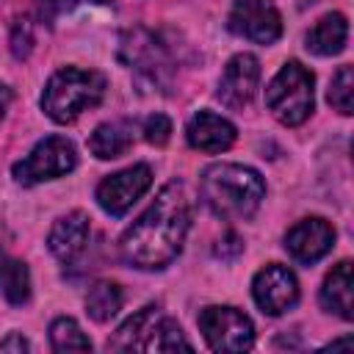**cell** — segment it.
<instances>
[{"mask_svg": "<svg viewBox=\"0 0 354 354\" xmlns=\"http://www.w3.org/2000/svg\"><path fill=\"white\" fill-rule=\"evenodd\" d=\"M191 227V202L180 183H169L158 191L152 205L133 221L122 241V260L133 268L155 271L166 268L183 249V241Z\"/></svg>", "mask_w": 354, "mask_h": 354, "instance_id": "cell-1", "label": "cell"}, {"mask_svg": "<svg viewBox=\"0 0 354 354\" xmlns=\"http://www.w3.org/2000/svg\"><path fill=\"white\" fill-rule=\"evenodd\" d=\"M199 191L205 205L227 221H241L254 216L266 196V183L260 171L241 163H213L202 171Z\"/></svg>", "mask_w": 354, "mask_h": 354, "instance_id": "cell-2", "label": "cell"}, {"mask_svg": "<svg viewBox=\"0 0 354 354\" xmlns=\"http://www.w3.org/2000/svg\"><path fill=\"white\" fill-rule=\"evenodd\" d=\"M102 94H105V77L100 72L64 66L47 80V86L41 91V111L53 122L69 124L83 111L100 105Z\"/></svg>", "mask_w": 354, "mask_h": 354, "instance_id": "cell-3", "label": "cell"}, {"mask_svg": "<svg viewBox=\"0 0 354 354\" xmlns=\"http://www.w3.org/2000/svg\"><path fill=\"white\" fill-rule=\"evenodd\" d=\"M313 72L299 61H288L266 88V105L285 127L301 124L313 113Z\"/></svg>", "mask_w": 354, "mask_h": 354, "instance_id": "cell-4", "label": "cell"}, {"mask_svg": "<svg viewBox=\"0 0 354 354\" xmlns=\"http://www.w3.org/2000/svg\"><path fill=\"white\" fill-rule=\"evenodd\" d=\"M75 166H77L75 144L64 136H47L22 160L14 163L11 174L19 185H36V183H44V180L64 177Z\"/></svg>", "mask_w": 354, "mask_h": 354, "instance_id": "cell-5", "label": "cell"}, {"mask_svg": "<svg viewBox=\"0 0 354 354\" xmlns=\"http://www.w3.org/2000/svg\"><path fill=\"white\" fill-rule=\"evenodd\" d=\"M196 324L213 351H246L254 343V326L249 315L235 307H205Z\"/></svg>", "mask_w": 354, "mask_h": 354, "instance_id": "cell-6", "label": "cell"}, {"mask_svg": "<svg viewBox=\"0 0 354 354\" xmlns=\"http://www.w3.org/2000/svg\"><path fill=\"white\" fill-rule=\"evenodd\" d=\"M152 185V169L147 163H136L116 174H108L97 185V205L111 216H124Z\"/></svg>", "mask_w": 354, "mask_h": 354, "instance_id": "cell-7", "label": "cell"}, {"mask_svg": "<svg viewBox=\"0 0 354 354\" xmlns=\"http://www.w3.org/2000/svg\"><path fill=\"white\" fill-rule=\"evenodd\" d=\"M227 28L257 44H274L282 33V19L274 0H232Z\"/></svg>", "mask_w": 354, "mask_h": 354, "instance_id": "cell-8", "label": "cell"}, {"mask_svg": "<svg viewBox=\"0 0 354 354\" xmlns=\"http://www.w3.org/2000/svg\"><path fill=\"white\" fill-rule=\"evenodd\" d=\"M252 296H254V304L266 315H282L299 301V282L288 266L268 263L266 268L254 274Z\"/></svg>", "mask_w": 354, "mask_h": 354, "instance_id": "cell-9", "label": "cell"}, {"mask_svg": "<svg viewBox=\"0 0 354 354\" xmlns=\"http://www.w3.org/2000/svg\"><path fill=\"white\" fill-rule=\"evenodd\" d=\"M257 83H260V61L252 53H238L227 61L216 97L221 100V105L232 111H243L252 102Z\"/></svg>", "mask_w": 354, "mask_h": 354, "instance_id": "cell-10", "label": "cell"}, {"mask_svg": "<svg viewBox=\"0 0 354 354\" xmlns=\"http://www.w3.org/2000/svg\"><path fill=\"white\" fill-rule=\"evenodd\" d=\"M122 58L130 64V69L144 75L149 83H166V77L171 72V61H169L166 47L160 41H155V36L141 30V28L130 30L122 39Z\"/></svg>", "mask_w": 354, "mask_h": 354, "instance_id": "cell-11", "label": "cell"}, {"mask_svg": "<svg viewBox=\"0 0 354 354\" xmlns=\"http://www.w3.org/2000/svg\"><path fill=\"white\" fill-rule=\"evenodd\" d=\"M335 243V227L321 218V216H310L296 221L288 232H285V249L296 263H315L321 260Z\"/></svg>", "mask_w": 354, "mask_h": 354, "instance_id": "cell-12", "label": "cell"}, {"mask_svg": "<svg viewBox=\"0 0 354 354\" xmlns=\"http://www.w3.org/2000/svg\"><path fill=\"white\" fill-rule=\"evenodd\" d=\"M235 124L227 122L224 116L213 113V111H199L188 119V127H185V138L191 144V149H199V152H207V155H216V152H224L235 144Z\"/></svg>", "mask_w": 354, "mask_h": 354, "instance_id": "cell-13", "label": "cell"}, {"mask_svg": "<svg viewBox=\"0 0 354 354\" xmlns=\"http://www.w3.org/2000/svg\"><path fill=\"white\" fill-rule=\"evenodd\" d=\"M86 241H88V216L83 210H75V213L61 216L53 224L50 235H47V246H50V252L61 263H72L83 252Z\"/></svg>", "mask_w": 354, "mask_h": 354, "instance_id": "cell-14", "label": "cell"}, {"mask_svg": "<svg viewBox=\"0 0 354 354\" xmlns=\"http://www.w3.org/2000/svg\"><path fill=\"white\" fill-rule=\"evenodd\" d=\"M321 307L340 315L343 321L354 318V277H351V260H340L321 285Z\"/></svg>", "mask_w": 354, "mask_h": 354, "instance_id": "cell-15", "label": "cell"}, {"mask_svg": "<svg viewBox=\"0 0 354 354\" xmlns=\"http://www.w3.org/2000/svg\"><path fill=\"white\" fill-rule=\"evenodd\" d=\"M158 318H160L158 304L141 307L113 332V337H108V348L111 351H147V340H149Z\"/></svg>", "mask_w": 354, "mask_h": 354, "instance_id": "cell-16", "label": "cell"}, {"mask_svg": "<svg viewBox=\"0 0 354 354\" xmlns=\"http://www.w3.org/2000/svg\"><path fill=\"white\" fill-rule=\"evenodd\" d=\"M346 39H348V22L340 11L324 14L304 36L307 50L315 55H337L346 47Z\"/></svg>", "mask_w": 354, "mask_h": 354, "instance_id": "cell-17", "label": "cell"}, {"mask_svg": "<svg viewBox=\"0 0 354 354\" xmlns=\"http://www.w3.org/2000/svg\"><path fill=\"white\" fill-rule=\"evenodd\" d=\"M130 147H133V127L127 122H105L88 138V149L100 160L122 158Z\"/></svg>", "mask_w": 354, "mask_h": 354, "instance_id": "cell-18", "label": "cell"}, {"mask_svg": "<svg viewBox=\"0 0 354 354\" xmlns=\"http://www.w3.org/2000/svg\"><path fill=\"white\" fill-rule=\"evenodd\" d=\"M0 293L8 304H25L30 299V274L28 266L17 257L0 252Z\"/></svg>", "mask_w": 354, "mask_h": 354, "instance_id": "cell-19", "label": "cell"}, {"mask_svg": "<svg viewBox=\"0 0 354 354\" xmlns=\"http://www.w3.org/2000/svg\"><path fill=\"white\" fill-rule=\"evenodd\" d=\"M122 301H124V293L116 282L111 279H102V282H94L86 293V313L97 321V324H105L111 321L119 310H122Z\"/></svg>", "mask_w": 354, "mask_h": 354, "instance_id": "cell-20", "label": "cell"}, {"mask_svg": "<svg viewBox=\"0 0 354 354\" xmlns=\"http://www.w3.org/2000/svg\"><path fill=\"white\" fill-rule=\"evenodd\" d=\"M50 346L53 351H91V340L83 335L75 318H55L50 324Z\"/></svg>", "mask_w": 354, "mask_h": 354, "instance_id": "cell-21", "label": "cell"}, {"mask_svg": "<svg viewBox=\"0 0 354 354\" xmlns=\"http://www.w3.org/2000/svg\"><path fill=\"white\" fill-rule=\"evenodd\" d=\"M177 348L191 351V343L185 340V335H183V329H180L177 321L160 315L155 321V326H152L149 340H147V351H177Z\"/></svg>", "mask_w": 354, "mask_h": 354, "instance_id": "cell-22", "label": "cell"}, {"mask_svg": "<svg viewBox=\"0 0 354 354\" xmlns=\"http://www.w3.org/2000/svg\"><path fill=\"white\" fill-rule=\"evenodd\" d=\"M351 88H354V69L346 64L335 72L332 83H329V91H326V100L335 111H340L343 116L351 113Z\"/></svg>", "mask_w": 354, "mask_h": 354, "instance_id": "cell-23", "label": "cell"}, {"mask_svg": "<svg viewBox=\"0 0 354 354\" xmlns=\"http://www.w3.org/2000/svg\"><path fill=\"white\" fill-rule=\"evenodd\" d=\"M141 133H144V138H147L149 144L163 147V144L169 141V136H171V122H169V116H163V113H152V116L144 119Z\"/></svg>", "mask_w": 354, "mask_h": 354, "instance_id": "cell-24", "label": "cell"}, {"mask_svg": "<svg viewBox=\"0 0 354 354\" xmlns=\"http://www.w3.org/2000/svg\"><path fill=\"white\" fill-rule=\"evenodd\" d=\"M30 47H33V28H30V22L19 19L11 28V53H14V58L22 61L30 55Z\"/></svg>", "mask_w": 354, "mask_h": 354, "instance_id": "cell-25", "label": "cell"}, {"mask_svg": "<svg viewBox=\"0 0 354 354\" xmlns=\"http://www.w3.org/2000/svg\"><path fill=\"white\" fill-rule=\"evenodd\" d=\"M243 252V238L238 235V232H224L218 241H216V246H213V254L218 257V260H224V263H232L238 254Z\"/></svg>", "mask_w": 354, "mask_h": 354, "instance_id": "cell-26", "label": "cell"}, {"mask_svg": "<svg viewBox=\"0 0 354 354\" xmlns=\"http://www.w3.org/2000/svg\"><path fill=\"white\" fill-rule=\"evenodd\" d=\"M77 3H86V0H39V14H41L47 22H53L58 14L75 8ZM97 3H108V0H97Z\"/></svg>", "mask_w": 354, "mask_h": 354, "instance_id": "cell-27", "label": "cell"}, {"mask_svg": "<svg viewBox=\"0 0 354 354\" xmlns=\"http://www.w3.org/2000/svg\"><path fill=\"white\" fill-rule=\"evenodd\" d=\"M0 348H3V351H28L30 343H28L22 335H11V337H6V340L0 343Z\"/></svg>", "mask_w": 354, "mask_h": 354, "instance_id": "cell-28", "label": "cell"}, {"mask_svg": "<svg viewBox=\"0 0 354 354\" xmlns=\"http://www.w3.org/2000/svg\"><path fill=\"white\" fill-rule=\"evenodd\" d=\"M8 102H11V88L0 83V122H3L6 111H8Z\"/></svg>", "mask_w": 354, "mask_h": 354, "instance_id": "cell-29", "label": "cell"}]
</instances>
